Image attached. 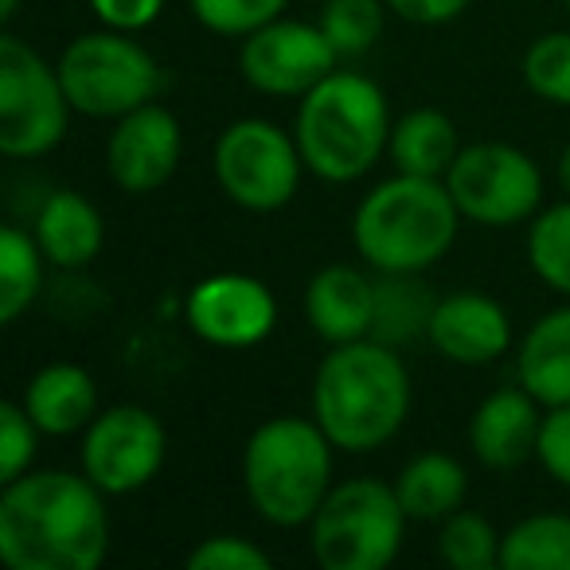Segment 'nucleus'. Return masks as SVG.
<instances>
[{"label":"nucleus","mask_w":570,"mask_h":570,"mask_svg":"<svg viewBox=\"0 0 570 570\" xmlns=\"http://www.w3.org/2000/svg\"><path fill=\"white\" fill-rule=\"evenodd\" d=\"M106 492L87 473L40 469L0 492V559L12 570H98L110 554Z\"/></svg>","instance_id":"nucleus-1"},{"label":"nucleus","mask_w":570,"mask_h":570,"mask_svg":"<svg viewBox=\"0 0 570 570\" xmlns=\"http://www.w3.org/2000/svg\"><path fill=\"white\" fill-rule=\"evenodd\" d=\"M411 414V372L391 344L372 336L333 344L313 375V419L344 453H372Z\"/></svg>","instance_id":"nucleus-2"},{"label":"nucleus","mask_w":570,"mask_h":570,"mask_svg":"<svg viewBox=\"0 0 570 570\" xmlns=\"http://www.w3.org/2000/svg\"><path fill=\"white\" fill-rule=\"evenodd\" d=\"M458 204L445 180L395 173L375 184L352 215V243L380 274H422L458 238Z\"/></svg>","instance_id":"nucleus-3"},{"label":"nucleus","mask_w":570,"mask_h":570,"mask_svg":"<svg viewBox=\"0 0 570 570\" xmlns=\"http://www.w3.org/2000/svg\"><path fill=\"white\" fill-rule=\"evenodd\" d=\"M297 149L305 168L328 184H352L387 153V98L367 75L333 71L297 106Z\"/></svg>","instance_id":"nucleus-4"},{"label":"nucleus","mask_w":570,"mask_h":570,"mask_svg":"<svg viewBox=\"0 0 570 570\" xmlns=\"http://www.w3.org/2000/svg\"><path fill=\"white\" fill-rule=\"evenodd\" d=\"M333 450L317 419L262 422L243 450V489L254 512L274 528L309 523L333 489Z\"/></svg>","instance_id":"nucleus-5"},{"label":"nucleus","mask_w":570,"mask_h":570,"mask_svg":"<svg viewBox=\"0 0 570 570\" xmlns=\"http://www.w3.org/2000/svg\"><path fill=\"white\" fill-rule=\"evenodd\" d=\"M411 515L395 497V484L375 476L333 484L325 504L309 520L313 559L325 570H383L403 547Z\"/></svg>","instance_id":"nucleus-6"},{"label":"nucleus","mask_w":570,"mask_h":570,"mask_svg":"<svg viewBox=\"0 0 570 570\" xmlns=\"http://www.w3.org/2000/svg\"><path fill=\"white\" fill-rule=\"evenodd\" d=\"M134 32H87L67 43L59 56V79L75 114L87 118H126L129 110L153 102L160 90V67Z\"/></svg>","instance_id":"nucleus-7"},{"label":"nucleus","mask_w":570,"mask_h":570,"mask_svg":"<svg viewBox=\"0 0 570 570\" xmlns=\"http://www.w3.org/2000/svg\"><path fill=\"white\" fill-rule=\"evenodd\" d=\"M71 98L59 67L43 63L40 51L20 36H0V153L12 160H36L67 134Z\"/></svg>","instance_id":"nucleus-8"},{"label":"nucleus","mask_w":570,"mask_h":570,"mask_svg":"<svg viewBox=\"0 0 570 570\" xmlns=\"http://www.w3.org/2000/svg\"><path fill=\"white\" fill-rule=\"evenodd\" d=\"M215 180L230 204L246 212H277L297 196L305 157L297 137L282 134L274 121H230L215 141Z\"/></svg>","instance_id":"nucleus-9"},{"label":"nucleus","mask_w":570,"mask_h":570,"mask_svg":"<svg viewBox=\"0 0 570 570\" xmlns=\"http://www.w3.org/2000/svg\"><path fill=\"white\" fill-rule=\"evenodd\" d=\"M445 188L461 219H473L481 227H515L531 219L543 204L539 165L523 149L500 141L461 149L445 173Z\"/></svg>","instance_id":"nucleus-10"},{"label":"nucleus","mask_w":570,"mask_h":570,"mask_svg":"<svg viewBox=\"0 0 570 570\" xmlns=\"http://www.w3.org/2000/svg\"><path fill=\"white\" fill-rule=\"evenodd\" d=\"M168 453V434L160 419L145 406L121 403L95 414L82 430V473L106 492V497H126L137 492L160 473Z\"/></svg>","instance_id":"nucleus-11"},{"label":"nucleus","mask_w":570,"mask_h":570,"mask_svg":"<svg viewBox=\"0 0 570 570\" xmlns=\"http://www.w3.org/2000/svg\"><path fill=\"white\" fill-rule=\"evenodd\" d=\"M341 63V51L321 24L305 20H269L238 48V71L254 90L274 98H305Z\"/></svg>","instance_id":"nucleus-12"},{"label":"nucleus","mask_w":570,"mask_h":570,"mask_svg":"<svg viewBox=\"0 0 570 570\" xmlns=\"http://www.w3.org/2000/svg\"><path fill=\"white\" fill-rule=\"evenodd\" d=\"M188 328L212 348H254L277 325V302L250 274H212L188 289Z\"/></svg>","instance_id":"nucleus-13"},{"label":"nucleus","mask_w":570,"mask_h":570,"mask_svg":"<svg viewBox=\"0 0 570 570\" xmlns=\"http://www.w3.org/2000/svg\"><path fill=\"white\" fill-rule=\"evenodd\" d=\"M184 153V134L173 110L157 102H145L118 118L110 141H106V168L121 191H157L176 173Z\"/></svg>","instance_id":"nucleus-14"},{"label":"nucleus","mask_w":570,"mask_h":570,"mask_svg":"<svg viewBox=\"0 0 570 570\" xmlns=\"http://www.w3.org/2000/svg\"><path fill=\"white\" fill-rule=\"evenodd\" d=\"M430 344L442 352L450 364L481 367L492 364L512 344V321L504 305L476 289L438 297L434 317H430Z\"/></svg>","instance_id":"nucleus-15"},{"label":"nucleus","mask_w":570,"mask_h":570,"mask_svg":"<svg viewBox=\"0 0 570 570\" xmlns=\"http://www.w3.org/2000/svg\"><path fill=\"white\" fill-rule=\"evenodd\" d=\"M543 414L539 403L523 387H500L473 411L469 422V445L484 469H520L535 458Z\"/></svg>","instance_id":"nucleus-16"},{"label":"nucleus","mask_w":570,"mask_h":570,"mask_svg":"<svg viewBox=\"0 0 570 570\" xmlns=\"http://www.w3.org/2000/svg\"><path fill=\"white\" fill-rule=\"evenodd\" d=\"M305 321L328 344H352L372 336L375 282L356 266H325L305 285Z\"/></svg>","instance_id":"nucleus-17"},{"label":"nucleus","mask_w":570,"mask_h":570,"mask_svg":"<svg viewBox=\"0 0 570 570\" xmlns=\"http://www.w3.org/2000/svg\"><path fill=\"white\" fill-rule=\"evenodd\" d=\"M24 411L32 422L51 438L79 434L95 422L98 414V387L95 375L79 364H48L28 380Z\"/></svg>","instance_id":"nucleus-18"},{"label":"nucleus","mask_w":570,"mask_h":570,"mask_svg":"<svg viewBox=\"0 0 570 570\" xmlns=\"http://www.w3.org/2000/svg\"><path fill=\"white\" fill-rule=\"evenodd\" d=\"M515 380L539 406H570V305L528 328L515 352Z\"/></svg>","instance_id":"nucleus-19"},{"label":"nucleus","mask_w":570,"mask_h":570,"mask_svg":"<svg viewBox=\"0 0 570 570\" xmlns=\"http://www.w3.org/2000/svg\"><path fill=\"white\" fill-rule=\"evenodd\" d=\"M32 235L51 266L82 269L102 250L106 227L98 207L87 196H79V191H51L43 199L40 215H36Z\"/></svg>","instance_id":"nucleus-20"},{"label":"nucleus","mask_w":570,"mask_h":570,"mask_svg":"<svg viewBox=\"0 0 570 570\" xmlns=\"http://www.w3.org/2000/svg\"><path fill=\"white\" fill-rule=\"evenodd\" d=\"M395 497L411 520L438 523L465 504L469 473L461 469L458 458H450V453H438V450L419 453V458L406 461V465L399 469Z\"/></svg>","instance_id":"nucleus-21"},{"label":"nucleus","mask_w":570,"mask_h":570,"mask_svg":"<svg viewBox=\"0 0 570 570\" xmlns=\"http://www.w3.org/2000/svg\"><path fill=\"white\" fill-rule=\"evenodd\" d=\"M387 153L395 160L399 173L406 176H430V180H445L450 165L458 160V126L445 118L442 110H411L391 126Z\"/></svg>","instance_id":"nucleus-22"},{"label":"nucleus","mask_w":570,"mask_h":570,"mask_svg":"<svg viewBox=\"0 0 570 570\" xmlns=\"http://www.w3.org/2000/svg\"><path fill=\"white\" fill-rule=\"evenodd\" d=\"M438 297L419 282V274H383L375 282V321L372 341L403 348V344L430 336Z\"/></svg>","instance_id":"nucleus-23"},{"label":"nucleus","mask_w":570,"mask_h":570,"mask_svg":"<svg viewBox=\"0 0 570 570\" xmlns=\"http://www.w3.org/2000/svg\"><path fill=\"white\" fill-rule=\"evenodd\" d=\"M504 570H570V515L539 512L500 539Z\"/></svg>","instance_id":"nucleus-24"},{"label":"nucleus","mask_w":570,"mask_h":570,"mask_svg":"<svg viewBox=\"0 0 570 570\" xmlns=\"http://www.w3.org/2000/svg\"><path fill=\"white\" fill-rule=\"evenodd\" d=\"M43 250L20 227L0 230V325H17L43 285Z\"/></svg>","instance_id":"nucleus-25"},{"label":"nucleus","mask_w":570,"mask_h":570,"mask_svg":"<svg viewBox=\"0 0 570 570\" xmlns=\"http://www.w3.org/2000/svg\"><path fill=\"white\" fill-rule=\"evenodd\" d=\"M528 262L543 285L570 297V196L531 219Z\"/></svg>","instance_id":"nucleus-26"},{"label":"nucleus","mask_w":570,"mask_h":570,"mask_svg":"<svg viewBox=\"0 0 570 570\" xmlns=\"http://www.w3.org/2000/svg\"><path fill=\"white\" fill-rule=\"evenodd\" d=\"M438 551L453 570H492L500 562V535L484 515L458 508L442 520Z\"/></svg>","instance_id":"nucleus-27"},{"label":"nucleus","mask_w":570,"mask_h":570,"mask_svg":"<svg viewBox=\"0 0 570 570\" xmlns=\"http://www.w3.org/2000/svg\"><path fill=\"white\" fill-rule=\"evenodd\" d=\"M383 9H387L383 0H328L321 12V28L341 51V59L364 56L375 48L383 32Z\"/></svg>","instance_id":"nucleus-28"},{"label":"nucleus","mask_w":570,"mask_h":570,"mask_svg":"<svg viewBox=\"0 0 570 570\" xmlns=\"http://www.w3.org/2000/svg\"><path fill=\"white\" fill-rule=\"evenodd\" d=\"M523 82L551 106H570V32H547L523 56Z\"/></svg>","instance_id":"nucleus-29"},{"label":"nucleus","mask_w":570,"mask_h":570,"mask_svg":"<svg viewBox=\"0 0 570 570\" xmlns=\"http://www.w3.org/2000/svg\"><path fill=\"white\" fill-rule=\"evenodd\" d=\"M196 20L215 36H238L246 40L262 24L277 20L289 0H188Z\"/></svg>","instance_id":"nucleus-30"},{"label":"nucleus","mask_w":570,"mask_h":570,"mask_svg":"<svg viewBox=\"0 0 570 570\" xmlns=\"http://www.w3.org/2000/svg\"><path fill=\"white\" fill-rule=\"evenodd\" d=\"M40 434L43 430L32 422L24 403H0V481L9 484L32 469Z\"/></svg>","instance_id":"nucleus-31"},{"label":"nucleus","mask_w":570,"mask_h":570,"mask_svg":"<svg viewBox=\"0 0 570 570\" xmlns=\"http://www.w3.org/2000/svg\"><path fill=\"white\" fill-rule=\"evenodd\" d=\"M191 570H269V554L243 535H207L188 554Z\"/></svg>","instance_id":"nucleus-32"},{"label":"nucleus","mask_w":570,"mask_h":570,"mask_svg":"<svg viewBox=\"0 0 570 570\" xmlns=\"http://www.w3.org/2000/svg\"><path fill=\"white\" fill-rule=\"evenodd\" d=\"M535 458L551 481L570 489V406H547L543 426H539Z\"/></svg>","instance_id":"nucleus-33"},{"label":"nucleus","mask_w":570,"mask_h":570,"mask_svg":"<svg viewBox=\"0 0 570 570\" xmlns=\"http://www.w3.org/2000/svg\"><path fill=\"white\" fill-rule=\"evenodd\" d=\"M95 17L106 28H118V32H141L153 20L160 17L165 0H90Z\"/></svg>","instance_id":"nucleus-34"},{"label":"nucleus","mask_w":570,"mask_h":570,"mask_svg":"<svg viewBox=\"0 0 570 570\" xmlns=\"http://www.w3.org/2000/svg\"><path fill=\"white\" fill-rule=\"evenodd\" d=\"M395 17L411 20V24H450L469 9V0H383Z\"/></svg>","instance_id":"nucleus-35"},{"label":"nucleus","mask_w":570,"mask_h":570,"mask_svg":"<svg viewBox=\"0 0 570 570\" xmlns=\"http://www.w3.org/2000/svg\"><path fill=\"white\" fill-rule=\"evenodd\" d=\"M559 184H562V191L570 196V145L562 149V157H559Z\"/></svg>","instance_id":"nucleus-36"},{"label":"nucleus","mask_w":570,"mask_h":570,"mask_svg":"<svg viewBox=\"0 0 570 570\" xmlns=\"http://www.w3.org/2000/svg\"><path fill=\"white\" fill-rule=\"evenodd\" d=\"M17 9H20V0H0V20L9 24V20L17 17Z\"/></svg>","instance_id":"nucleus-37"},{"label":"nucleus","mask_w":570,"mask_h":570,"mask_svg":"<svg viewBox=\"0 0 570 570\" xmlns=\"http://www.w3.org/2000/svg\"><path fill=\"white\" fill-rule=\"evenodd\" d=\"M562 4H567V12H570V0H562Z\"/></svg>","instance_id":"nucleus-38"}]
</instances>
